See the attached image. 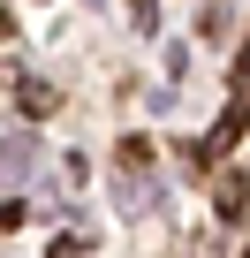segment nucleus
Masks as SVG:
<instances>
[{"instance_id": "f03ea898", "label": "nucleus", "mask_w": 250, "mask_h": 258, "mask_svg": "<svg viewBox=\"0 0 250 258\" xmlns=\"http://www.w3.org/2000/svg\"><path fill=\"white\" fill-rule=\"evenodd\" d=\"M16 99H23V106H31V114H53V91H46V84H38V76H23V84H16Z\"/></svg>"}, {"instance_id": "f257e3e1", "label": "nucleus", "mask_w": 250, "mask_h": 258, "mask_svg": "<svg viewBox=\"0 0 250 258\" xmlns=\"http://www.w3.org/2000/svg\"><path fill=\"white\" fill-rule=\"evenodd\" d=\"M31 175V137H0V182H23Z\"/></svg>"}]
</instances>
